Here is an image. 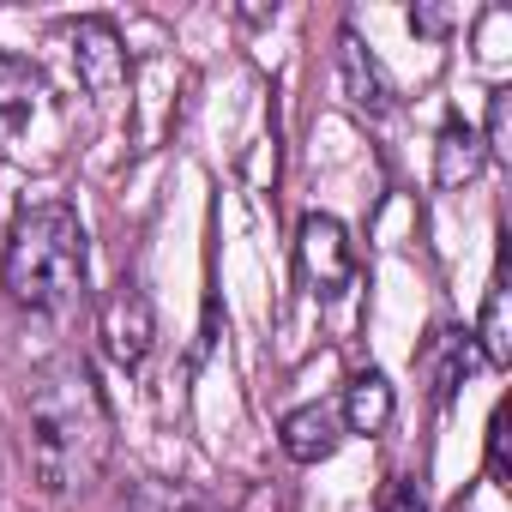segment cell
<instances>
[{
  "instance_id": "cell-1",
  "label": "cell",
  "mask_w": 512,
  "mask_h": 512,
  "mask_svg": "<svg viewBox=\"0 0 512 512\" xmlns=\"http://www.w3.org/2000/svg\"><path fill=\"white\" fill-rule=\"evenodd\" d=\"M25 452L43 494H91L115 458V410L85 356H55L31 374L25 392Z\"/></svg>"
},
{
  "instance_id": "cell-2",
  "label": "cell",
  "mask_w": 512,
  "mask_h": 512,
  "mask_svg": "<svg viewBox=\"0 0 512 512\" xmlns=\"http://www.w3.org/2000/svg\"><path fill=\"white\" fill-rule=\"evenodd\" d=\"M85 278H91V247H85L79 211L61 199L25 205L7 229V247H0V284H7V296L31 314L67 320L73 308H85Z\"/></svg>"
},
{
  "instance_id": "cell-3",
  "label": "cell",
  "mask_w": 512,
  "mask_h": 512,
  "mask_svg": "<svg viewBox=\"0 0 512 512\" xmlns=\"http://www.w3.org/2000/svg\"><path fill=\"white\" fill-rule=\"evenodd\" d=\"M296 272L308 284V296L332 302L356 284V247H350V229L332 217V211H308L302 229H296Z\"/></svg>"
},
{
  "instance_id": "cell-4",
  "label": "cell",
  "mask_w": 512,
  "mask_h": 512,
  "mask_svg": "<svg viewBox=\"0 0 512 512\" xmlns=\"http://www.w3.org/2000/svg\"><path fill=\"white\" fill-rule=\"evenodd\" d=\"M97 338H103V350H109L115 368H139V362L151 356V344H157V314H151V296H145L133 278H121V284L103 296V308H97Z\"/></svg>"
},
{
  "instance_id": "cell-5",
  "label": "cell",
  "mask_w": 512,
  "mask_h": 512,
  "mask_svg": "<svg viewBox=\"0 0 512 512\" xmlns=\"http://www.w3.org/2000/svg\"><path fill=\"white\" fill-rule=\"evenodd\" d=\"M73 61H79V73H85V85L97 97L115 91L121 73H127V49H121V37H115L109 19H79L73 25Z\"/></svg>"
},
{
  "instance_id": "cell-6",
  "label": "cell",
  "mask_w": 512,
  "mask_h": 512,
  "mask_svg": "<svg viewBox=\"0 0 512 512\" xmlns=\"http://www.w3.org/2000/svg\"><path fill=\"white\" fill-rule=\"evenodd\" d=\"M278 440H284V452H290L296 464H320V458H332L338 440H344L338 404H302V410H290V416L278 422Z\"/></svg>"
},
{
  "instance_id": "cell-7",
  "label": "cell",
  "mask_w": 512,
  "mask_h": 512,
  "mask_svg": "<svg viewBox=\"0 0 512 512\" xmlns=\"http://www.w3.org/2000/svg\"><path fill=\"white\" fill-rule=\"evenodd\" d=\"M488 169V145H482V133L470 127V121H446L440 127V139H434V187H470L476 175Z\"/></svg>"
},
{
  "instance_id": "cell-8",
  "label": "cell",
  "mask_w": 512,
  "mask_h": 512,
  "mask_svg": "<svg viewBox=\"0 0 512 512\" xmlns=\"http://www.w3.org/2000/svg\"><path fill=\"white\" fill-rule=\"evenodd\" d=\"M338 73H344V91H350L356 109H368V115H386V109H392V79L380 73V61L362 49L356 31L338 37Z\"/></svg>"
},
{
  "instance_id": "cell-9",
  "label": "cell",
  "mask_w": 512,
  "mask_h": 512,
  "mask_svg": "<svg viewBox=\"0 0 512 512\" xmlns=\"http://www.w3.org/2000/svg\"><path fill=\"white\" fill-rule=\"evenodd\" d=\"M43 109V73L19 55H0V145Z\"/></svg>"
},
{
  "instance_id": "cell-10",
  "label": "cell",
  "mask_w": 512,
  "mask_h": 512,
  "mask_svg": "<svg viewBox=\"0 0 512 512\" xmlns=\"http://www.w3.org/2000/svg\"><path fill=\"white\" fill-rule=\"evenodd\" d=\"M338 422H344V434H386V422H392V386H386V374H356L350 386H344V398H338Z\"/></svg>"
},
{
  "instance_id": "cell-11",
  "label": "cell",
  "mask_w": 512,
  "mask_h": 512,
  "mask_svg": "<svg viewBox=\"0 0 512 512\" xmlns=\"http://www.w3.org/2000/svg\"><path fill=\"white\" fill-rule=\"evenodd\" d=\"M121 512H223L217 494H205L199 482H169V476H145L127 488Z\"/></svg>"
},
{
  "instance_id": "cell-12",
  "label": "cell",
  "mask_w": 512,
  "mask_h": 512,
  "mask_svg": "<svg viewBox=\"0 0 512 512\" xmlns=\"http://www.w3.org/2000/svg\"><path fill=\"white\" fill-rule=\"evenodd\" d=\"M470 338L482 344V362H494V368L512 362V338H506V278L488 284V302H482V320H476Z\"/></svg>"
},
{
  "instance_id": "cell-13",
  "label": "cell",
  "mask_w": 512,
  "mask_h": 512,
  "mask_svg": "<svg viewBox=\"0 0 512 512\" xmlns=\"http://www.w3.org/2000/svg\"><path fill=\"white\" fill-rule=\"evenodd\" d=\"M464 368H470V338H458V332H440V368H434V392H440V398H452V386L464 380Z\"/></svg>"
},
{
  "instance_id": "cell-14",
  "label": "cell",
  "mask_w": 512,
  "mask_h": 512,
  "mask_svg": "<svg viewBox=\"0 0 512 512\" xmlns=\"http://www.w3.org/2000/svg\"><path fill=\"white\" fill-rule=\"evenodd\" d=\"M506 127H512V91L494 85V91H488V121L476 127L482 145H488V157H506Z\"/></svg>"
},
{
  "instance_id": "cell-15",
  "label": "cell",
  "mask_w": 512,
  "mask_h": 512,
  "mask_svg": "<svg viewBox=\"0 0 512 512\" xmlns=\"http://www.w3.org/2000/svg\"><path fill=\"white\" fill-rule=\"evenodd\" d=\"M506 440H512V410L500 404V410L488 416V476H494L500 488H512V458H506Z\"/></svg>"
},
{
  "instance_id": "cell-16",
  "label": "cell",
  "mask_w": 512,
  "mask_h": 512,
  "mask_svg": "<svg viewBox=\"0 0 512 512\" xmlns=\"http://www.w3.org/2000/svg\"><path fill=\"white\" fill-rule=\"evenodd\" d=\"M452 25H458L452 7H416V13H410V31H416V37H446Z\"/></svg>"
},
{
  "instance_id": "cell-17",
  "label": "cell",
  "mask_w": 512,
  "mask_h": 512,
  "mask_svg": "<svg viewBox=\"0 0 512 512\" xmlns=\"http://www.w3.org/2000/svg\"><path fill=\"white\" fill-rule=\"evenodd\" d=\"M380 512H428V500H422L410 482H398V488L386 494V506H380Z\"/></svg>"
}]
</instances>
